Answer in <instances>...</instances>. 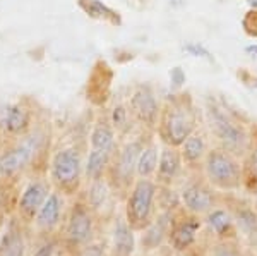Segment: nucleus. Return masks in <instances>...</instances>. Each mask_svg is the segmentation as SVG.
Instances as JSON below:
<instances>
[{"instance_id":"20e7f679","label":"nucleus","mask_w":257,"mask_h":256,"mask_svg":"<svg viewBox=\"0 0 257 256\" xmlns=\"http://www.w3.org/2000/svg\"><path fill=\"white\" fill-rule=\"evenodd\" d=\"M196 133V117L185 103H172L161 114L158 124V134L161 143L180 148L182 143Z\"/></svg>"},{"instance_id":"412c9836","label":"nucleus","mask_w":257,"mask_h":256,"mask_svg":"<svg viewBox=\"0 0 257 256\" xmlns=\"http://www.w3.org/2000/svg\"><path fill=\"white\" fill-rule=\"evenodd\" d=\"M111 196V188L108 184V181L103 177L98 181H91L89 188H88V195H86V203L89 205V208L94 212V215L98 217V213L103 208H106Z\"/></svg>"},{"instance_id":"a878e982","label":"nucleus","mask_w":257,"mask_h":256,"mask_svg":"<svg viewBox=\"0 0 257 256\" xmlns=\"http://www.w3.org/2000/svg\"><path fill=\"white\" fill-rule=\"evenodd\" d=\"M28 122H30L28 112L21 105H14L7 110V114H6L7 131H11V133H21V131L28 126Z\"/></svg>"},{"instance_id":"6ab92c4d","label":"nucleus","mask_w":257,"mask_h":256,"mask_svg":"<svg viewBox=\"0 0 257 256\" xmlns=\"http://www.w3.org/2000/svg\"><path fill=\"white\" fill-rule=\"evenodd\" d=\"M208 151H209V146H208V141H206L204 134L197 133V131L190 134L180 146V153H182V158H184L185 167H190V168L202 167Z\"/></svg>"},{"instance_id":"423d86ee","label":"nucleus","mask_w":257,"mask_h":256,"mask_svg":"<svg viewBox=\"0 0 257 256\" xmlns=\"http://www.w3.org/2000/svg\"><path fill=\"white\" fill-rule=\"evenodd\" d=\"M82 160L76 148L59 150L50 163V177L62 195H74L82 176Z\"/></svg>"},{"instance_id":"393cba45","label":"nucleus","mask_w":257,"mask_h":256,"mask_svg":"<svg viewBox=\"0 0 257 256\" xmlns=\"http://www.w3.org/2000/svg\"><path fill=\"white\" fill-rule=\"evenodd\" d=\"M91 148L103 150L113 155L115 151V134L106 124H98L91 133Z\"/></svg>"},{"instance_id":"39448f33","label":"nucleus","mask_w":257,"mask_h":256,"mask_svg":"<svg viewBox=\"0 0 257 256\" xmlns=\"http://www.w3.org/2000/svg\"><path fill=\"white\" fill-rule=\"evenodd\" d=\"M208 119L211 131L216 136L221 148L237 155L238 158L240 156H247L252 141L248 138L247 131L238 122H235L233 119H230L226 114H223L221 110L214 109V107L208 110Z\"/></svg>"},{"instance_id":"9d476101","label":"nucleus","mask_w":257,"mask_h":256,"mask_svg":"<svg viewBox=\"0 0 257 256\" xmlns=\"http://www.w3.org/2000/svg\"><path fill=\"white\" fill-rule=\"evenodd\" d=\"M52 193V188L47 181L43 179H31L30 183L23 188L21 195L16 203V217L19 218L26 227H31L38 215L40 208L47 201L48 195Z\"/></svg>"},{"instance_id":"f03ea898","label":"nucleus","mask_w":257,"mask_h":256,"mask_svg":"<svg viewBox=\"0 0 257 256\" xmlns=\"http://www.w3.org/2000/svg\"><path fill=\"white\" fill-rule=\"evenodd\" d=\"M158 191L160 186L153 179H136V183L128 189L125 206H123V217L138 234L146 230L158 213L156 208Z\"/></svg>"},{"instance_id":"a211bd4d","label":"nucleus","mask_w":257,"mask_h":256,"mask_svg":"<svg viewBox=\"0 0 257 256\" xmlns=\"http://www.w3.org/2000/svg\"><path fill=\"white\" fill-rule=\"evenodd\" d=\"M175 213H177L175 210H168V208H163L156 213L151 225H149L146 230L141 232L139 242L144 251H155V249H158L161 244L167 242L170 227H172Z\"/></svg>"},{"instance_id":"cd10ccee","label":"nucleus","mask_w":257,"mask_h":256,"mask_svg":"<svg viewBox=\"0 0 257 256\" xmlns=\"http://www.w3.org/2000/svg\"><path fill=\"white\" fill-rule=\"evenodd\" d=\"M60 244H62L60 236L48 237V239H45V241L41 242V244L38 246V249H36L31 256H55L57 249H59Z\"/></svg>"},{"instance_id":"0eeeda50","label":"nucleus","mask_w":257,"mask_h":256,"mask_svg":"<svg viewBox=\"0 0 257 256\" xmlns=\"http://www.w3.org/2000/svg\"><path fill=\"white\" fill-rule=\"evenodd\" d=\"M69 210L65 208V195H62L60 191H53L48 195L47 201L40 208L38 215H36L35 222L30 227V232L33 236H38L45 241L48 237L59 236V230L62 229L67 217Z\"/></svg>"},{"instance_id":"bb28decb","label":"nucleus","mask_w":257,"mask_h":256,"mask_svg":"<svg viewBox=\"0 0 257 256\" xmlns=\"http://www.w3.org/2000/svg\"><path fill=\"white\" fill-rule=\"evenodd\" d=\"M243 170H245V176L257 181V138H255V141H252L250 150H248V153L245 156Z\"/></svg>"},{"instance_id":"f3484780","label":"nucleus","mask_w":257,"mask_h":256,"mask_svg":"<svg viewBox=\"0 0 257 256\" xmlns=\"http://www.w3.org/2000/svg\"><path fill=\"white\" fill-rule=\"evenodd\" d=\"M204 227L214 239H240V232L230 206L218 205L204 217Z\"/></svg>"},{"instance_id":"dca6fc26","label":"nucleus","mask_w":257,"mask_h":256,"mask_svg":"<svg viewBox=\"0 0 257 256\" xmlns=\"http://www.w3.org/2000/svg\"><path fill=\"white\" fill-rule=\"evenodd\" d=\"M131 109L136 119L146 127L155 129L160 124L161 110L156 97L149 88H139L131 98Z\"/></svg>"},{"instance_id":"ddd939ff","label":"nucleus","mask_w":257,"mask_h":256,"mask_svg":"<svg viewBox=\"0 0 257 256\" xmlns=\"http://www.w3.org/2000/svg\"><path fill=\"white\" fill-rule=\"evenodd\" d=\"M30 227H26L18 217H11L4 224L0 232V256H26L30 246Z\"/></svg>"},{"instance_id":"f8f14e48","label":"nucleus","mask_w":257,"mask_h":256,"mask_svg":"<svg viewBox=\"0 0 257 256\" xmlns=\"http://www.w3.org/2000/svg\"><path fill=\"white\" fill-rule=\"evenodd\" d=\"M143 148V141H138V139L136 141H128L127 144H123V148L118 151L117 158H115L113 177L117 179L120 188H125L127 193L132 188V184L136 183L134 179H138L136 170H138V160Z\"/></svg>"},{"instance_id":"1a4fd4ad","label":"nucleus","mask_w":257,"mask_h":256,"mask_svg":"<svg viewBox=\"0 0 257 256\" xmlns=\"http://www.w3.org/2000/svg\"><path fill=\"white\" fill-rule=\"evenodd\" d=\"M202 229H204V218L190 215L187 212H184L182 215L175 213L172 227H170L167 244L175 253H187L189 249H192L197 244Z\"/></svg>"},{"instance_id":"c85d7f7f","label":"nucleus","mask_w":257,"mask_h":256,"mask_svg":"<svg viewBox=\"0 0 257 256\" xmlns=\"http://www.w3.org/2000/svg\"><path fill=\"white\" fill-rule=\"evenodd\" d=\"M76 256H108V244L94 239L93 242L77 251Z\"/></svg>"},{"instance_id":"f257e3e1","label":"nucleus","mask_w":257,"mask_h":256,"mask_svg":"<svg viewBox=\"0 0 257 256\" xmlns=\"http://www.w3.org/2000/svg\"><path fill=\"white\" fill-rule=\"evenodd\" d=\"M204 179L216 191L235 193L243 186L245 170L237 155L226 151L225 148H211L202 163Z\"/></svg>"},{"instance_id":"6e6552de","label":"nucleus","mask_w":257,"mask_h":256,"mask_svg":"<svg viewBox=\"0 0 257 256\" xmlns=\"http://www.w3.org/2000/svg\"><path fill=\"white\" fill-rule=\"evenodd\" d=\"M180 205L184 212L204 218L213 208H216L218 203V193L208 181H192L185 184L182 191L178 193Z\"/></svg>"},{"instance_id":"2f4dec72","label":"nucleus","mask_w":257,"mask_h":256,"mask_svg":"<svg viewBox=\"0 0 257 256\" xmlns=\"http://www.w3.org/2000/svg\"><path fill=\"white\" fill-rule=\"evenodd\" d=\"M172 82L175 86H180V84H184V82H185V74L182 72L180 67H175L172 71Z\"/></svg>"},{"instance_id":"4be33fe9","label":"nucleus","mask_w":257,"mask_h":256,"mask_svg":"<svg viewBox=\"0 0 257 256\" xmlns=\"http://www.w3.org/2000/svg\"><path fill=\"white\" fill-rule=\"evenodd\" d=\"M111 165V153L103 150H94L91 148L88 160L84 163V174L88 177V181H98L105 177V172L110 168Z\"/></svg>"},{"instance_id":"4468645a","label":"nucleus","mask_w":257,"mask_h":256,"mask_svg":"<svg viewBox=\"0 0 257 256\" xmlns=\"http://www.w3.org/2000/svg\"><path fill=\"white\" fill-rule=\"evenodd\" d=\"M185 163L182 158L180 148L172 146V144H161L160 148V162L158 170H156L155 181L161 188H172V184L180 177Z\"/></svg>"},{"instance_id":"aec40b11","label":"nucleus","mask_w":257,"mask_h":256,"mask_svg":"<svg viewBox=\"0 0 257 256\" xmlns=\"http://www.w3.org/2000/svg\"><path fill=\"white\" fill-rule=\"evenodd\" d=\"M158 162H160V148L156 143H148L144 144L143 151L139 155L138 160V179H153L158 170Z\"/></svg>"},{"instance_id":"7ed1b4c3","label":"nucleus","mask_w":257,"mask_h":256,"mask_svg":"<svg viewBox=\"0 0 257 256\" xmlns=\"http://www.w3.org/2000/svg\"><path fill=\"white\" fill-rule=\"evenodd\" d=\"M94 236H96V215L86 201H76L69 208L62 225L60 242L76 254L79 249L93 242Z\"/></svg>"},{"instance_id":"7c9ffc66","label":"nucleus","mask_w":257,"mask_h":256,"mask_svg":"<svg viewBox=\"0 0 257 256\" xmlns=\"http://www.w3.org/2000/svg\"><path fill=\"white\" fill-rule=\"evenodd\" d=\"M185 50H187L189 53H192L194 57H208V59H211L209 57V52L208 50H204L202 47H199V45H187L185 47Z\"/></svg>"},{"instance_id":"9b49d317","label":"nucleus","mask_w":257,"mask_h":256,"mask_svg":"<svg viewBox=\"0 0 257 256\" xmlns=\"http://www.w3.org/2000/svg\"><path fill=\"white\" fill-rule=\"evenodd\" d=\"M41 141H43V138L40 133L31 134L23 143H19L18 146H14L6 155L0 156V177H12L23 170L33 160V156L38 153Z\"/></svg>"},{"instance_id":"b1692460","label":"nucleus","mask_w":257,"mask_h":256,"mask_svg":"<svg viewBox=\"0 0 257 256\" xmlns=\"http://www.w3.org/2000/svg\"><path fill=\"white\" fill-rule=\"evenodd\" d=\"M206 256H248L247 251L243 249L240 239H214L208 247Z\"/></svg>"},{"instance_id":"c756f323","label":"nucleus","mask_w":257,"mask_h":256,"mask_svg":"<svg viewBox=\"0 0 257 256\" xmlns=\"http://www.w3.org/2000/svg\"><path fill=\"white\" fill-rule=\"evenodd\" d=\"M111 122L115 124V127H123L127 124V110L123 107H115L113 115H111Z\"/></svg>"},{"instance_id":"5701e85b","label":"nucleus","mask_w":257,"mask_h":256,"mask_svg":"<svg viewBox=\"0 0 257 256\" xmlns=\"http://www.w3.org/2000/svg\"><path fill=\"white\" fill-rule=\"evenodd\" d=\"M230 210L235 217L240 234H243L245 237L257 234V213L250 205H237V208L230 206Z\"/></svg>"},{"instance_id":"2eb2a0df","label":"nucleus","mask_w":257,"mask_h":256,"mask_svg":"<svg viewBox=\"0 0 257 256\" xmlns=\"http://www.w3.org/2000/svg\"><path fill=\"white\" fill-rule=\"evenodd\" d=\"M136 230L127 224L125 217H115L111 222L108 256H132L138 247Z\"/></svg>"}]
</instances>
